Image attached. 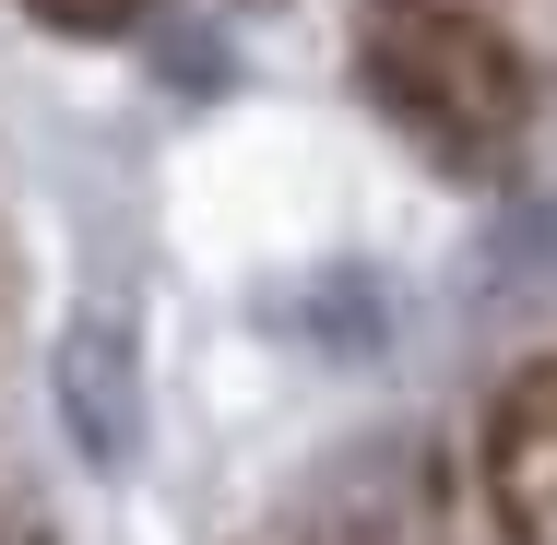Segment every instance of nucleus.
Returning a JSON list of instances; mask_svg holds the SVG:
<instances>
[{
	"mask_svg": "<svg viewBox=\"0 0 557 545\" xmlns=\"http://www.w3.org/2000/svg\"><path fill=\"white\" fill-rule=\"evenodd\" d=\"M486 510L510 545H557V356L486 404Z\"/></svg>",
	"mask_w": 557,
	"mask_h": 545,
	"instance_id": "f03ea898",
	"label": "nucleus"
},
{
	"mask_svg": "<svg viewBox=\"0 0 557 545\" xmlns=\"http://www.w3.org/2000/svg\"><path fill=\"white\" fill-rule=\"evenodd\" d=\"M356 72L392 108V131L428 143L440 166H498L522 143V119H534L522 36L486 0H380L368 36H356Z\"/></svg>",
	"mask_w": 557,
	"mask_h": 545,
	"instance_id": "f257e3e1",
	"label": "nucleus"
},
{
	"mask_svg": "<svg viewBox=\"0 0 557 545\" xmlns=\"http://www.w3.org/2000/svg\"><path fill=\"white\" fill-rule=\"evenodd\" d=\"M36 12H48V24H131L143 0H36Z\"/></svg>",
	"mask_w": 557,
	"mask_h": 545,
	"instance_id": "7ed1b4c3",
	"label": "nucleus"
}]
</instances>
